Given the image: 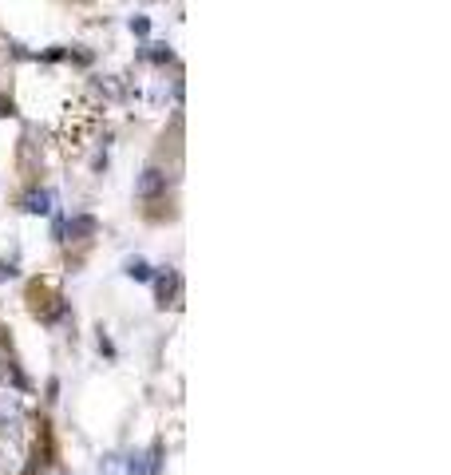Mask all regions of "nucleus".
I'll use <instances>...</instances> for the list:
<instances>
[{"label":"nucleus","instance_id":"obj_1","mask_svg":"<svg viewBox=\"0 0 451 475\" xmlns=\"http://www.w3.org/2000/svg\"><path fill=\"white\" fill-rule=\"evenodd\" d=\"M162 186H167V174L151 167V171L143 174V183H139V195H143V198H155V195L162 190Z\"/></svg>","mask_w":451,"mask_h":475},{"label":"nucleus","instance_id":"obj_2","mask_svg":"<svg viewBox=\"0 0 451 475\" xmlns=\"http://www.w3.org/2000/svg\"><path fill=\"white\" fill-rule=\"evenodd\" d=\"M24 210H32V214H48V210H52V195H48V190H32V195L24 198Z\"/></svg>","mask_w":451,"mask_h":475},{"label":"nucleus","instance_id":"obj_3","mask_svg":"<svg viewBox=\"0 0 451 475\" xmlns=\"http://www.w3.org/2000/svg\"><path fill=\"white\" fill-rule=\"evenodd\" d=\"M127 273L139 278V281H146V278H151V266H146L143 257H131V262H127Z\"/></svg>","mask_w":451,"mask_h":475},{"label":"nucleus","instance_id":"obj_4","mask_svg":"<svg viewBox=\"0 0 451 475\" xmlns=\"http://www.w3.org/2000/svg\"><path fill=\"white\" fill-rule=\"evenodd\" d=\"M91 230H95V222L91 218H75L72 226H68V234H91Z\"/></svg>","mask_w":451,"mask_h":475},{"label":"nucleus","instance_id":"obj_5","mask_svg":"<svg viewBox=\"0 0 451 475\" xmlns=\"http://www.w3.org/2000/svg\"><path fill=\"white\" fill-rule=\"evenodd\" d=\"M99 475H119V460H115V455H111V460L103 463V467H99Z\"/></svg>","mask_w":451,"mask_h":475},{"label":"nucleus","instance_id":"obj_6","mask_svg":"<svg viewBox=\"0 0 451 475\" xmlns=\"http://www.w3.org/2000/svg\"><path fill=\"white\" fill-rule=\"evenodd\" d=\"M131 32H139V36L146 32V20H143V16H135V20H131Z\"/></svg>","mask_w":451,"mask_h":475},{"label":"nucleus","instance_id":"obj_7","mask_svg":"<svg viewBox=\"0 0 451 475\" xmlns=\"http://www.w3.org/2000/svg\"><path fill=\"white\" fill-rule=\"evenodd\" d=\"M8 111H13V103H8V99L0 96V115H8Z\"/></svg>","mask_w":451,"mask_h":475}]
</instances>
